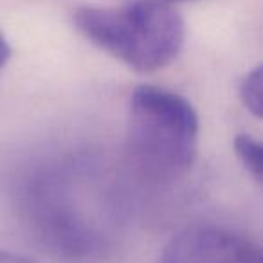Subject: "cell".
<instances>
[{"label": "cell", "mask_w": 263, "mask_h": 263, "mask_svg": "<svg viewBox=\"0 0 263 263\" xmlns=\"http://www.w3.org/2000/svg\"><path fill=\"white\" fill-rule=\"evenodd\" d=\"M94 162L58 159L27 179L24 209L36 238L70 259L98 256L114 238L117 208Z\"/></svg>", "instance_id": "obj_1"}, {"label": "cell", "mask_w": 263, "mask_h": 263, "mask_svg": "<svg viewBox=\"0 0 263 263\" xmlns=\"http://www.w3.org/2000/svg\"><path fill=\"white\" fill-rule=\"evenodd\" d=\"M198 116L184 96L155 85L132 92L126 154L143 179L168 186L187 175L197 157Z\"/></svg>", "instance_id": "obj_2"}, {"label": "cell", "mask_w": 263, "mask_h": 263, "mask_svg": "<svg viewBox=\"0 0 263 263\" xmlns=\"http://www.w3.org/2000/svg\"><path fill=\"white\" fill-rule=\"evenodd\" d=\"M74 27L90 44L137 72L164 69L179 56L186 24L164 0H130L123 6H81Z\"/></svg>", "instance_id": "obj_3"}, {"label": "cell", "mask_w": 263, "mask_h": 263, "mask_svg": "<svg viewBox=\"0 0 263 263\" xmlns=\"http://www.w3.org/2000/svg\"><path fill=\"white\" fill-rule=\"evenodd\" d=\"M161 263H263L251 240L218 227H191L164 249Z\"/></svg>", "instance_id": "obj_4"}, {"label": "cell", "mask_w": 263, "mask_h": 263, "mask_svg": "<svg viewBox=\"0 0 263 263\" xmlns=\"http://www.w3.org/2000/svg\"><path fill=\"white\" fill-rule=\"evenodd\" d=\"M233 148L236 157L243 164V168L254 177L258 182H261L263 177V148L254 137L247 134H240L234 137Z\"/></svg>", "instance_id": "obj_5"}, {"label": "cell", "mask_w": 263, "mask_h": 263, "mask_svg": "<svg viewBox=\"0 0 263 263\" xmlns=\"http://www.w3.org/2000/svg\"><path fill=\"white\" fill-rule=\"evenodd\" d=\"M240 98L245 108L256 117L263 114V69L258 65L240 83Z\"/></svg>", "instance_id": "obj_6"}, {"label": "cell", "mask_w": 263, "mask_h": 263, "mask_svg": "<svg viewBox=\"0 0 263 263\" xmlns=\"http://www.w3.org/2000/svg\"><path fill=\"white\" fill-rule=\"evenodd\" d=\"M9 58H11V45L8 44L4 34L0 33V70L6 67V63L9 62Z\"/></svg>", "instance_id": "obj_7"}, {"label": "cell", "mask_w": 263, "mask_h": 263, "mask_svg": "<svg viewBox=\"0 0 263 263\" xmlns=\"http://www.w3.org/2000/svg\"><path fill=\"white\" fill-rule=\"evenodd\" d=\"M0 263H34L29 258H24V256L13 254V252L0 251Z\"/></svg>", "instance_id": "obj_8"}, {"label": "cell", "mask_w": 263, "mask_h": 263, "mask_svg": "<svg viewBox=\"0 0 263 263\" xmlns=\"http://www.w3.org/2000/svg\"><path fill=\"white\" fill-rule=\"evenodd\" d=\"M168 4H175V2H190V0H164Z\"/></svg>", "instance_id": "obj_9"}]
</instances>
